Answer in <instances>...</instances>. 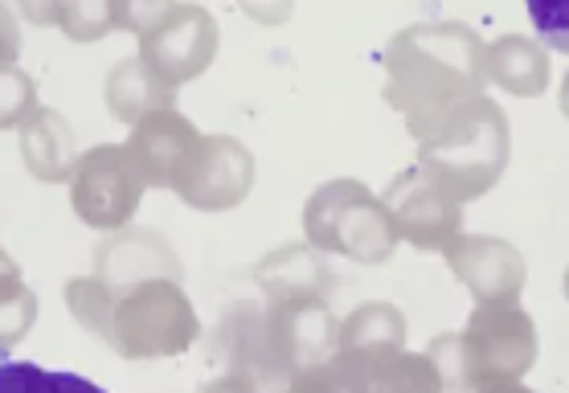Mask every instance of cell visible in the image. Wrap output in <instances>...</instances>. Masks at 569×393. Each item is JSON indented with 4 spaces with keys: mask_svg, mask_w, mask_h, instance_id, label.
I'll return each mask as SVG.
<instances>
[{
    "mask_svg": "<svg viewBox=\"0 0 569 393\" xmlns=\"http://www.w3.org/2000/svg\"><path fill=\"white\" fill-rule=\"evenodd\" d=\"M483 38L459 21H422L386 46V103L401 111L418 144L488 87Z\"/></svg>",
    "mask_w": 569,
    "mask_h": 393,
    "instance_id": "obj_1",
    "label": "cell"
},
{
    "mask_svg": "<svg viewBox=\"0 0 569 393\" xmlns=\"http://www.w3.org/2000/svg\"><path fill=\"white\" fill-rule=\"evenodd\" d=\"M250 189H254V157L233 135H201L197 152L172 184V193L181 196L189 210L201 213L233 210L247 201Z\"/></svg>",
    "mask_w": 569,
    "mask_h": 393,
    "instance_id": "obj_10",
    "label": "cell"
},
{
    "mask_svg": "<svg viewBox=\"0 0 569 393\" xmlns=\"http://www.w3.org/2000/svg\"><path fill=\"white\" fill-rule=\"evenodd\" d=\"M21 283H26V279H21L17 259L9 250H0V291H13V288H21Z\"/></svg>",
    "mask_w": 569,
    "mask_h": 393,
    "instance_id": "obj_29",
    "label": "cell"
},
{
    "mask_svg": "<svg viewBox=\"0 0 569 393\" xmlns=\"http://www.w3.org/2000/svg\"><path fill=\"white\" fill-rule=\"evenodd\" d=\"M94 275L103 279L111 291H123L128 283L152 275L181 279V262L172 254V246L156 230H136L123 225L119 234H111L103 246L94 250Z\"/></svg>",
    "mask_w": 569,
    "mask_h": 393,
    "instance_id": "obj_13",
    "label": "cell"
},
{
    "mask_svg": "<svg viewBox=\"0 0 569 393\" xmlns=\"http://www.w3.org/2000/svg\"><path fill=\"white\" fill-rule=\"evenodd\" d=\"M0 393H107L78 373H53L33 361H0Z\"/></svg>",
    "mask_w": 569,
    "mask_h": 393,
    "instance_id": "obj_23",
    "label": "cell"
},
{
    "mask_svg": "<svg viewBox=\"0 0 569 393\" xmlns=\"http://www.w3.org/2000/svg\"><path fill=\"white\" fill-rule=\"evenodd\" d=\"M17 53H21V29H17L13 9L0 4V70L17 66Z\"/></svg>",
    "mask_w": 569,
    "mask_h": 393,
    "instance_id": "obj_27",
    "label": "cell"
},
{
    "mask_svg": "<svg viewBox=\"0 0 569 393\" xmlns=\"http://www.w3.org/2000/svg\"><path fill=\"white\" fill-rule=\"evenodd\" d=\"M427 356L442 377V390L476 393L483 385L520 381L537 361V324L517 300L476 303L463 332H439Z\"/></svg>",
    "mask_w": 569,
    "mask_h": 393,
    "instance_id": "obj_2",
    "label": "cell"
},
{
    "mask_svg": "<svg viewBox=\"0 0 569 393\" xmlns=\"http://www.w3.org/2000/svg\"><path fill=\"white\" fill-rule=\"evenodd\" d=\"M111 303H116V295H111V288H107L99 275H82V279H70V283H66V308H70L78 324L87 328L91 336H99V341L107 336Z\"/></svg>",
    "mask_w": 569,
    "mask_h": 393,
    "instance_id": "obj_24",
    "label": "cell"
},
{
    "mask_svg": "<svg viewBox=\"0 0 569 393\" xmlns=\"http://www.w3.org/2000/svg\"><path fill=\"white\" fill-rule=\"evenodd\" d=\"M213 349L226 361L230 377L250 381L259 393H287V381L296 377V369L287 361L279 328H274L267 303H254V300L230 303L218 320Z\"/></svg>",
    "mask_w": 569,
    "mask_h": 393,
    "instance_id": "obj_8",
    "label": "cell"
},
{
    "mask_svg": "<svg viewBox=\"0 0 569 393\" xmlns=\"http://www.w3.org/2000/svg\"><path fill=\"white\" fill-rule=\"evenodd\" d=\"M111 320H107L103 341L128 361H160V356H181L193 349L197 308L184 295L181 279L152 275L140 283H128L123 291H111Z\"/></svg>",
    "mask_w": 569,
    "mask_h": 393,
    "instance_id": "obj_4",
    "label": "cell"
},
{
    "mask_svg": "<svg viewBox=\"0 0 569 393\" xmlns=\"http://www.w3.org/2000/svg\"><path fill=\"white\" fill-rule=\"evenodd\" d=\"M303 234L320 254H340L361 266H381L398 246V230L386 201L369 184L340 177L320 184L303 205Z\"/></svg>",
    "mask_w": 569,
    "mask_h": 393,
    "instance_id": "obj_5",
    "label": "cell"
},
{
    "mask_svg": "<svg viewBox=\"0 0 569 393\" xmlns=\"http://www.w3.org/2000/svg\"><path fill=\"white\" fill-rule=\"evenodd\" d=\"M38 115V82L33 74L4 66L0 70V131L26 128L29 119Z\"/></svg>",
    "mask_w": 569,
    "mask_h": 393,
    "instance_id": "obj_25",
    "label": "cell"
},
{
    "mask_svg": "<svg viewBox=\"0 0 569 393\" xmlns=\"http://www.w3.org/2000/svg\"><path fill=\"white\" fill-rule=\"evenodd\" d=\"M128 29L140 38V62L172 91L201 79L218 53V21L201 4H131Z\"/></svg>",
    "mask_w": 569,
    "mask_h": 393,
    "instance_id": "obj_6",
    "label": "cell"
},
{
    "mask_svg": "<svg viewBox=\"0 0 569 393\" xmlns=\"http://www.w3.org/2000/svg\"><path fill=\"white\" fill-rule=\"evenodd\" d=\"M33 320H38V295L26 283L13 291H0V361L26 341Z\"/></svg>",
    "mask_w": 569,
    "mask_h": 393,
    "instance_id": "obj_26",
    "label": "cell"
},
{
    "mask_svg": "<svg viewBox=\"0 0 569 393\" xmlns=\"http://www.w3.org/2000/svg\"><path fill=\"white\" fill-rule=\"evenodd\" d=\"M259 283L267 300H328L332 291V271L311 246H279L259 262Z\"/></svg>",
    "mask_w": 569,
    "mask_h": 393,
    "instance_id": "obj_16",
    "label": "cell"
},
{
    "mask_svg": "<svg viewBox=\"0 0 569 393\" xmlns=\"http://www.w3.org/2000/svg\"><path fill=\"white\" fill-rule=\"evenodd\" d=\"M201 393H259L254 390V385H250V381H242V377H230V373H226V377H218V381H209L206 390Z\"/></svg>",
    "mask_w": 569,
    "mask_h": 393,
    "instance_id": "obj_30",
    "label": "cell"
},
{
    "mask_svg": "<svg viewBox=\"0 0 569 393\" xmlns=\"http://www.w3.org/2000/svg\"><path fill=\"white\" fill-rule=\"evenodd\" d=\"M483 70L496 87H505L508 94H520V99H537L549 87V53L520 33L496 38L483 53Z\"/></svg>",
    "mask_w": 569,
    "mask_h": 393,
    "instance_id": "obj_19",
    "label": "cell"
},
{
    "mask_svg": "<svg viewBox=\"0 0 569 393\" xmlns=\"http://www.w3.org/2000/svg\"><path fill=\"white\" fill-rule=\"evenodd\" d=\"M476 393H537V390L520 385V381H508V385H483V390H476Z\"/></svg>",
    "mask_w": 569,
    "mask_h": 393,
    "instance_id": "obj_31",
    "label": "cell"
},
{
    "mask_svg": "<svg viewBox=\"0 0 569 393\" xmlns=\"http://www.w3.org/2000/svg\"><path fill=\"white\" fill-rule=\"evenodd\" d=\"M365 393H447L435 361L427 353H398L386 356L381 365L369 373Z\"/></svg>",
    "mask_w": 569,
    "mask_h": 393,
    "instance_id": "obj_21",
    "label": "cell"
},
{
    "mask_svg": "<svg viewBox=\"0 0 569 393\" xmlns=\"http://www.w3.org/2000/svg\"><path fill=\"white\" fill-rule=\"evenodd\" d=\"M197 144H201V131L172 107V111H156L131 128L128 152L148 189H172Z\"/></svg>",
    "mask_w": 569,
    "mask_h": 393,
    "instance_id": "obj_12",
    "label": "cell"
},
{
    "mask_svg": "<svg viewBox=\"0 0 569 393\" xmlns=\"http://www.w3.org/2000/svg\"><path fill=\"white\" fill-rule=\"evenodd\" d=\"M345 356H361L381 365L386 356L406 353V315L393 303H361L349 320H340V349Z\"/></svg>",
    "mask_w": 569,
    "mask_h": 393,
    "instance_id": "obj_17",
    "label": "cell"
},
{
    "mask_svg": "<svg viewBox=\"0 0 569 393\" xmlns=\"http://www.w3.org/2000/svg\"><path fill=\"white\" fill-rule=\"evenodd\" d=\"M508 119L505 111L479 94L471 103L442 119L418 144V169L439 184L442 193H451L459 205L483 196L500 184L508 169Z\"/></svg>",
    "mask_w": 569,
    "mask_h": 393,
    "instance_id": "obj_3",
    "label": "cell"
},
{
    "mask_svg": "<svg viewBox=\"0 0 569 393\" xmlns=\"http://www.w3.org/2000/svg\"><path fill=\"white\" fill-rule=\"evenodd\" d=\"M532 17H537V26H545V29L553 26V38L549 41H557L561 50H569V4H557V13H549L545 4H537Z\"/></svg>",
    "mask_w": 569,
    "mask_h": 393,
    "instance_id": "obj_28",
    "label": "cell"
},
{
    "mask_svg": "<svg viewBox=\"0 0 569 393\" xmlns=\"http://www.w3.org/2000/svg\"><path fill=\"white\" fill-rule=\"evenodd\" d=\"M21 13L33 26H58L70 41H99L111 29L128 26V4L103 0V4H26Z\"/></svg>",
    "mask_w": 569,
    "mask_h": 393,
    "instance_id": "obj_20",
    "label": "cell"
},
{
    "mask_svg": "<svg viewBox=\"0 0 569 393\" xmlns=\"http://www.w3.org/2000/svg\"><path fill=\"white\" fill-rule=\"evenodd\" d=\"M103 94H107L111 115H116L119 123H131V128H136L140 119L156 115V111H172V103H177V91L156 79L140 58H123V62L111 66V74H107V82H103Z\"/></svg>",
    "mask_w": 569,
    "mask_h": 393,
    "instance_id": "obj_18",
    "label": "cell"
},
{
    "mask_svg": "<svg viewBox=\"0 0 569 393\" xmlns=\"http://www.w3.org/2000/svg\"><path fill=\"white\" fill-rule=\"evenodd\" d=\"M377 365L361 361V356H328L320 365L299 369L296 377L287 381V393H365V381Z\"/></svg>",
    "mask_w": 569,
    "mask_h": 393,
    "instance_id": "obj_22",
    "label": "cell"
},
{
    "mask_svg": "<svg viewBox=\"0 0 569 393\" xmlns=\"http://www.w3.org/2000/svg\"><path fill=\"white\" fill-rule=\"evenodd\" d=\"M447 266H451V275L459 279L479 303L520 300L525 279H529L525 254H520L512 242H505V238H488V234L459 238V242L447 250Z\"/></svg>",
    "mask_w": 569,
    "mask_h": 393,
    "instance_id": "obj_11",
    "label": "cell"
},
{
    "mask_svg": "<svg viewBox=\"0 0 569 393\" xmlns=\"http://www.w3.org/2000/svg\"><path fill=\"white\" fill-rule=\"evenodd\" d=\"M381 201H386L389 218H393L398 242H410L415 250L447 254L463 238V205L451 193H442L418 164L398 172L386 193H381Z\"/></svg>",
    "mask_w": 569,
    "mask_h": 393,
    "instance_id": "obj_9",
    "label": "cell"
},
{
    "mask_svg": "<svg viewBox=\"0 0 569 393\" xmlns=\"http://www.w3.org/2000/svg\"><path fill=\"white\" fill-rule=\"evenodd\" d=\"M143 177L131 160L128 144H99L82 152L70 172V205L78 222H87L99 234H116L131 225L143 201Z\"/></svg>",
    "mask_w": 569,
    "mask_h": 393,
    "instance_id": "obj_7",
    "label": "cell"
},
{
    "mask_svg": "<svg viewBox=\"0 0 569 393\" xmlns=\"http://www.w3.org/2000/svg\"><path fill=\"white\" fill-rule=\"evenodd\" d=\"M21 160L33 172V181L41 184H66L78 164L74 152V128L66 123V115L38 107V115L21 128Z\"/></svg>",
    "mask_w": 569,
    "mask_h": 393,
    "instance_id": "obj_15",
    "label": "cell"
},
{
    "mask_svg": "<svg viewBox=\"0 0 569 393\" xmlns=\"http://www.w3.org/2000/svg\"><path fill=\"white\" fill-rule=\"evenodd\" d=\"M267 312H271L274 328H279V341H283V353L291 361V369H308L320 365L328 356H337L340 349V320L332 315L328 300H262Z\"/></svg>",
    "mask_w": 569,
    "mask_h": 393,
    "instance_id": "obj_14",
    "label": "cell"
}]
</instances>
